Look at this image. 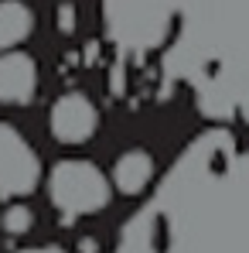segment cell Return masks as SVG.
<instances>
[{"label": "cell", "mask_w": 249, "mask_h": 253, "mask_svg": "<svg viewBox=\"0 0 249 253\" xmlns=\"http://www.w3.org/2000/svg\"><path fill=\"white\" fill-rule=\"evenodd\" d=\"M48 195L65 219H79L109 206L113 181L85 158H65L48 174Z\"/></svg>", "instance_id": "obj_1"}, {"label": "cell", "mask_w": 249, "mask_h": 253, "mask_svg": "<svg viewBox=\"0 0 249 253\" xmlns=\"http://www.w3.org/2000/svg\"><path fill=\"white\" fill-rule=\"evenodd\" d=\"M41 181V161L28 137L10 124H0V195H28Z\"/></svg>", "instance_id": "obj_2"}, {"label": "cell", "mask_w": 249, "mask_h": 253, "mask_svg": "<svg viewBox=\"0 0 249 253\" xmlns=\"http://www.w3.org/2000/svg\"><path fill=\"white\" fill-rule=\"evenodd\" d=\"M48 126H51V137L62 144H85L99 126V110L85 92H65L55 99Z\"/></svg>", "instance_id": "obj_3"}, {"label": "cell", "mask_w": 249, "mask_h": 253, "mask_svg": "<svg viewBox=\"0 0 249 253\" xmlns=\"http://www.w3.org/2000/svg\"><path fill=\"white\" fill-rule=\"evenodd\" d=\"M38 89V65L24 51H3L0 55V103L3 106H24L35 99Z\"/></svg>", "instance_id": "obj_4"}, {"label": "cell", "mask_w": 249, "mask_h": 253, "mask_svg": "<svg viewBox=\"0 0 249 253\" xmlns=\"http://www.w3.org/2000/svg\"><path fill=\"white\" fill-rule=\"evenodd\" d=\"M154 168L157 165H154V158L147 151L130 147V151H123L116 158V165H113V188L120 195H140L154 181Z\"/></svg>", "instance_id": "obj_5"}, {"label": "cell", "mask_w": 249, "mask_h": 253, "mask_svg": "<svg viewBox=\"0 0 249 253\" xmlns=\"http://www.w3.org/2000/svg\"><path fill=\"white\" fill-rule=\"evenodd\" d=\"M35 31V14L21 0H0V55L14 51L21 42H28Z\"/></svg>", "instance_id": "obj_6"}, {"label": "cell", "mask_w": 249, "mask_h": 253, "mask_svg": "<svg viewBox=\"0 0 249 253\" xmlns=\"http://www.w3.org/2000/svg\"><path fill=\"white\" fill-rule=\"evenodd\" d=\"M0 222H3V229H7L10 236H24V233H31V226H35V212L17 202V206H10V209L0 215Z\"/></svg>", "instance_id": "obj_7"}, {"label": "cell", "mask_w": 249, "mask_h": 253, "mask_svg": "<svg viewBox=\"0 0 249 253\" xmlns=\"http://www.w3.org/2000/svg\"><path fill=\"white\" fill-rule=\"evenodd\" d=\"M62 31H72V7H62Z\"/></svg>", "instance_id": "obj_8"}, {"label": "cell", "mask_w": 249, "mask_h": 253, "mask_svg": "<svg viewBox=\"0 0 249 253\" xmlns=\"http://www.w3.org/2000/svg\"><path fill=\"white\" fill-rule=\"evenodd\" d=\"M96 250H99L96 240H82V243H79V253H96Z\"/></svg>", "instance_id": "obj_9"}]
</instances>
